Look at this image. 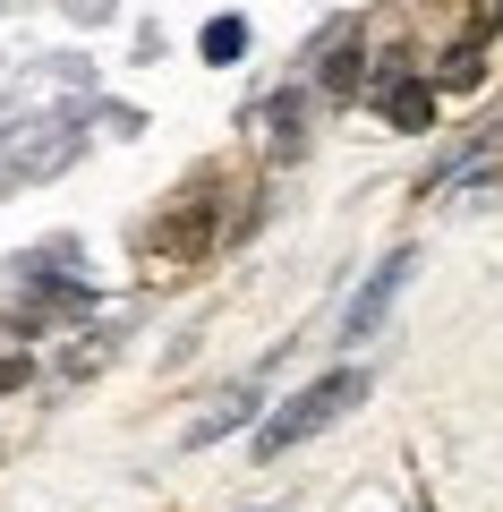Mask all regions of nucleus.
Segmentation results:
<instances>
[{
  "instance_id": "1",
  "label": "nucleus",
  "mask_w": 503,
  "mask_h": 512,
  "mask_svg": "<svg viewBox=\"0 0 503 512\" xmlns=\"http://www.w3.org/2000/svg\"><path fill=\"white\" fill-rule=\"evenodd\" d=\"M359 393H367V376H359V367H333V376H316L307 393H290V402L273 410L265 427H256V461H265V453H290V444H307L316 427H333L350 402H359Z\"/></svg>"
},
{
  "instance_id": "2",
  "label": "nucleus",
  "mask_w": 503,
  "mask_h": 512,
  "mask_svg": "<svg viewBox=\"0 0 503 512\" xmlns=\"http://www.w3.org/2000/svg\"><path fill=\"white\" fill-rule=\"evenodd\" d=\"M376 111H384L393 128H427V120H435L427 86H418V77L401 69V60H384V69H376Z\"/></svg>"
},
{
  "instance_id": "3",
  "label": "nucleus",
  "mask_w": 503,
  "mask_h": 512,
  "mask_svg": "<svg viewBox=\"0 0 503 512\" xmlns=\"http://www.w3.org/2000/svg\"><path fill=\"white\" fill-rule=\"evenodd\" d=\"M401 282H410V248H401V256H384L376 274H367L359 308L342 316V333H350V342H359V333H376V325H384V308H393V291H401Z\"/></svg>"
},
{
  "instance_id": "4",
  "label": "nucleus",
  "mask_w": 503,
  "mask_h": 512,
  "mask_svg": "<svg viewBox=\"0 0 503 512\" xmlns=\"http://www.w3.org/2000/svg\"><path fill=\"white\" fill-rule=\"evenodd\" d=\"M316 77H324V94H350V77H359V26L350 18L316 43Z\"/></svg>"
},
{
  "instance_id": "5",
  "label": "nucleus",
  "mask_w": 503,
  "mask_h": 512,
  "mask_svg": "<svg viewBox=\"0 0 503 512\" xmlns=\"http://www.w3.org/2000/svg\"><path fill=\"white\" fill-rule=\"evenodd\" d=\"M239 52H248L239 18H214V26H205V60H239Z\"/></svg>"
},
{
  "instance_id": "6",
  "label": "nucleus",
  "mask_w": 503,
  "mask_h": 512,
  "mask_svg": "<svg viewBox=\"0 0 503 512\" xmlns=\"http://www.w3.org/2000/svg\"><path fill=\"white\" fill-rule=\"evenodd\" d=\"M444 86H452V94H461V86H478V52H469V43L444 60Z\"/></svg>"
}]
</instances>
